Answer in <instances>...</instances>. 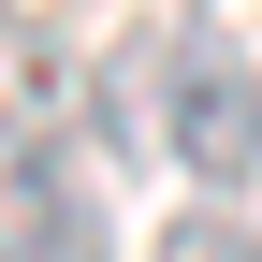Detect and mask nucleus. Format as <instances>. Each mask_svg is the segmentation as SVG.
Instances as JSON below:
<instances>
[{"label":"nucleus","instance_id":"obj_2","mask_svg":"<svg viewBox=\"0 0 262 262\" xmlns=\"http://www.w3.org/2000/svg\"><path fill=\"white\" fill-rule=\"evenodd\" d=\"M160 131H175V160H189L204 189H248V175H262V73H248V58H219V44H189Z\"/></svg>","mask_w":262,"mask_h":262},{"label":"nucleus","instance_id":"obj_4","mask_svg":"<svg viewBox=\"0 0 262 262\" xmlns=\"http://www.w3.org/2000/svg\"><path fill=\"white\" fill-rule=\"evenodd\" d=\"M160 262H262V219H248V189H204L189 219H160Z\"/></svg>","mask_w":262,"mask_h":262},{"label":"nucleus","instance_id":"obj_1","mask_svg":"<svg viewBox=\"0 0 262 262\" xmlns=\"http://www.w3.org/2000/svg\"><path fill=\"white\" fill-rule=\"evenodd\" d=\"M102 175H117V146H88V131H44V146L0 160V233H15V262H102Z\"/></svg>","mask_w":262,"mask_h":262},{"label":"nucleus","instance_id":"obj_3","mask_svg":"<svg viewBox=\"0 0 262 262\" xmlns=\"http://www.w3.org/2000/svg\"><path fill=\"white\" fill-rule=\"evenodd\" d=\"M44 131H73V58H58L29 15H0V160L44 146Z\"/></svg>","mask_w":262,"mask_h":262},{"label":"nucleus","instance_id":"obj_5","mask_svg":"<svg viewBox=\"0 0 262 262\" xmlns=\"http://www.w3.org/2000/svg\"><path fill=\"white\" fill-rule=\"evenodd\" d=\"M0 262H15V233H0Z\"/></svg>","mask_w":262,"mask_h":262}]
</instances>
